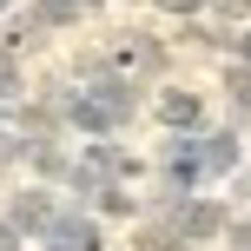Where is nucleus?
<instances>
[{"instance_id":"39448f33","label":"nucleus","mask_w":251,"mask_h":251,"mask_svg":"<svg viewBox=\"0 0 251 251\" xmlns=\"http://www.w3.org/2000/svg\"><path fill=\"white\" fill-rule=\"evenodd\" d=\"M86 165H93V172H100V178H132V172H139V159H132V152L106 146V132H100V139H93V146H86Z\"/></svg>"},{"instance_id":"6e6552de","label":"nucleus","mask_w":251,"mask_h":251,"mask_svg":"<svg viewBox=\"0 0 251 251\" xmlns=\"http://www.w3.org/2000/svg\"><path fill=\"white\" fill-rule=\"evenodd\" d=\"M225 86H231V106H238V119H251V60H238L225 73Z\"/></svg>"},{"instance_id":"9d476101","label":"nucleus","mask_w":251,"mask_h":251,"mask_svg":"<svg viewBox=\"0 0 251 251\" xmlns=\"http://www.w3.org/2000/svg\"><path fill=\"white\" fill-rule=\"evenodd\" d=\"M20 238H26V231L13 225V218H0V251H20Z\"/></svg>"},{"instance_id":"f8f14e48","label":"nucleus","mask_w":251,"mask_h":251,"mask_svg":"<svg viewBox=\"0 0 251 251\" xmlns=\"http://www.w3.org/2000/svg\"><path fill=\"white\" fill-rule=\"evenodd\" d=\"M231 245H238V251H251V218H238V225H231Z\"/></svg>"},{"instance_id":"ddd939ff","label":"nucleus","mask_w":251,"mask_h":251,"mask_svg":"<svg viewBox=\"0 0 251 251\" xmlns=\"http://www.w3.org/2000/svg\"><path fill=\"white\" fill-rule=\"evenodd\" d=\"M205 7H218V13H231V20H238V13L251 7V0H205Z\"/></svg>"},{"instance_id":"4468645a","label":"nucleus","mask_w":251,"mask_h":251,"mask_svg":"<svg viewBox=\"0 0 251 251\" xmlns=\"http://www.w3.org/2000/svg\"><path fill=\"white\" fill-rule=\"evenodd\" d=\"M238 60H251V33H245V40H238Z\"/></svg>"},{"instance_id":"f257e3e1","label":"nucleus","mask_w":251,"mask_h":251,"mask_svg":"<svg viewBox=\"0 0 251 251\" xmlns=\"http://www.w3.org/2000/svg\"><path fill=\"white\" fill-rule=\"evenodd\" d=\"M132 106H139V93H132V79H93V86H79L73 100H66V113H73L79 132H113V126L132 119Z\"/></svg>"},{"instance_id":"1a4fd4ad","label":"nucleus","mask_w":251,"mask_h":251,"mask_svg":"<svg viewBox=\"0 0 251 251\" xmlns=\"http://www.w3.org/2000/svg\"><path fill=\"white\" fill-rule=\"evenodd\" d=\"M13 86H20V73H13V53H7V47H0V100H7V93H13Z\"/></svg>"},{"instance_id":"20e7f679","label":"nucleus","mask_w":251,"mask_h":251,"mask_svg":"<svg viewBox=\"0 0 251 251\" xmlns=\"http://www.w3.org/2000/svg\"><path fill=\"white\" fill-rule=\"evenodd\" d=\"M7 218H13L20 231H40V238H47V225H53L60 212H53V199H47V192H20V199L7 205Z\"/></svg>"},{"instance_id":"7ed1b4c3","label":"nucleus","mask_w":251,"mask_h":251,"mask_svg":"<svg viewBox=\"0 0 251 251\" xmlns=\"http://www.w3.org/2000/svg\"><path fill=\"white\" fill-rule=\"evenodd\" d=\"M178 231H185L192 245H205V238H218L225 231V205H212V199H178Z\"/></svg>"},{"instance_id":"f03ea898","label":"nucleus","mask_w":251,"mask_h":251,"mask_svg":"<svg viewBox=\"0 0 251 251\" xmlns=\"http://www.w3.org/2000/svg\"><path fill=\"white\" fill-rule=\"evenodd\" d=\"M199 178H205V139H172V146H165V185L192 192Z\"/></svg>"},{"instance_id":"9b49d317","label":"nucleus","mask_w":251,"mask_h":251,"mask_svg":"<svg viewBox=\"0 0 251 251\" xmlns=\"http://www.w3.org/2000/svg\"><path fill=\"white\" fill-rule=\"evenodd\" d=\"M152 7H165V13H199L205 0H152Z\"/></svg>"},{"instance_id":"423d86ee","label":"nucleus","mask_w":251,"mask_h":251,"mask_svg":"<svg viewBox=\"0 0 251 251\" xmlns=\"http://www.w3.org/2000/svg\"><path fill=\"white\" fill-rule=\"evenodd\" d=\"M205 172H238V132H205Z\"/></svg>"},{"instance_id":"0eeeda50","label":"nucleus","mask_w":251,"mask_h":251,"mask_svg":"<svg viewBox=\"0 0 251 251\" xmlns=\"http://www.w3.org/2000/svg\"><path fill=\"white\" fill-rule=\"evenodd\" d=\"M159 119L165 126H199V100H192V93H165V100H159Z\"/></svg>"}]
</instances>
